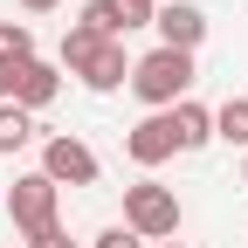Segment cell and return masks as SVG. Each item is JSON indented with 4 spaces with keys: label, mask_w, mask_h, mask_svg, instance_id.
Segmentation results:
<instances>
[{
    "label": "cell",
    "mask_w": 248,
    "mask_h": 248,
    "mask_svg": "<svg viewBox=\"0 0 248 248\" xmlns=\"http://www.w3.org/2000/svg\"><path fill=\"white\" fill-rule=\"evenodd\" d=\"M97 248H145V241H138L131 228H104V234H97Z\"/></svg>",
    "instance_id": "cell-15"
},
{
    "label": "cell",
    "mask_w": 248,
    "mask_h": 248,
    "mask_svg": "<svg viewBox=\"0 0 248 248\" xmlns=\"http://www.w3.org/2000/svg\"><path fill=\"white\" fill-rule=\"evenodd\" d=\"M214 138H221V145H241V152H248V97H228L221 110H214Z\"/></svg>",
    "instance_id": "cell-10"
},
{
    "label": "cell",
    "mask_w": 248,
    "mask_h": 248,
    "mask_svg": "<svg viewBox=\"0 0 248 248\" xmlns=\"http://www.w3.org/2000/svg\"><path fill=\"white\" fill-rule=\"evenodd\" d=\"M21 7H28V14H48V7H62V0H21Z\"/></svg>",
    "instance_id": "cell-18"
},
{
    "label": "cell",
    "mask_w": 248,
    "mask_h": 248,
    "mask_svg": "<svg viewBox=\"0 0 248 248\" xmlns=\"http://www.w3.org/2000/svg\"><path fill=\"white\" fill-rule=\"evenodd\" d=\"M172 131H179V152H200V145L214 138V110H207V104H193V97L172 104Z\"/></svg>",
    "instance_id": "cell-9"
},
{
    "label": "cell",
    "mask_w": 248,
    "mask_h": 248,
    "mask_svg": "<svg viewBox=\"0 0 248 248\" xmlns=\"http://www.w3.org/2000/svg\"><path fill=\"white\" fill-rule=\"evenodd\" d=\"M62 69L83 76V90H117V83H131V55H124V42L110 35H90V28H69L62 35Z\"/></svg>",
    "instance_id": "cell-1"
},
{
    "label": "cell",
    "mask_w": 248,
    "mask_h": 248,
    "mask_svg": "<svg viewBox=\"0 0 248 248\" xmlns=\"http://www.w3.org/2000/svg\"><path fill=\"white\" fill-rule=\"evenodd\" d=\"M124 7V35H131V28H152L159 21V0H117Z\"/></svg>",
    "instance_id": "cell-14"
},
{
    "label": "cell",
    "mask_w": 248,
    "mask_h": 248,
    "mask_svg": "<svg viewBox=\"0 0 248 248\" xmlns=\"http://www.w3.org/2000/svg\"><path fill=\"white\" fill-rule=\"evenodd\" d=\"M14 97V62H0V104Z\"/></svg>",
    "instance_id": "cell-17"
},
{
    "label": "cell",
    "mask_w": 248,
    "mask_h": 248,
    "mask_svg": "<svg viewBox=\"0 0 248 248\" xmlns=\"http://www.w3.org/2000/svg\"><path fill=\"white\" fill-rule=\"evenodd\" d=\"M193 83H200V69H193V55H179V48H152V55L131 62V97H138L145 110L186 104V90H193Z\"/></svg>",
    "instance_id": "cell-2"
},
{
    "label": "cell",
    "mask_w": 248,
    "mask_h": 248,
    "mask_svg": "<svg viewBox=\"0 0 248 248\" xmlns=\"http://www.w3.org/2000/svg\"><path fill=\"white\" fill-rule=\"evenodd\" d=\"M28 138H35V117H28L21 104H0V159H7V152H21Z\"/></svg>",
    "instance_id": "cell-11"
},
{
    "label": "cell",
    "mask_w": 248,
    "mask_h": 248,
    "mask_svg": "<svg viewBox=\"0 0 248 248\" xmlns=\"http://www.w3.org/2000/svg\"><path fill=\"white\" fill-rule=\"evenodd\" d=\"M7 221L35 241V234H48V228H62V186L48 179V172H21L14 186H7Z\"/></svg>",
    "instance_id": "cell-4"
},
{
    "label": "cell",
    "mask_w": 248,
    "mask_h": 248,
    "mask_svg": "<svg viewBox=\"0 0 248 248\" xmlns=\"http://www.w3.org/2000/svg\"><path fill=\"white\" fill-rule=\"evenodd\" d=\"M152 28H159V48H179V55H193L207 42V14L193 7V0H166Z\"/></svg>",
    "instance_id": "cell-7"
},
{
    "label": "cell",
    "mask_w": 248,
    "mask_h": 248,
    "mask_svg": "<svg viewBox=\"0 0 248 248\" xmlns=\"http://www.w3.org/2000/svg\"><path fill=\"white\" fill-rule=\"evenodd\" d=\"M152 248H186V241H152Z\"/></svg>",
    "instance_id": "cell-19"
},
{
    "label": "cell",
    "mask_w": 248,
    "mask_h": 248,
    "mask_svg": "<svg viewBox=\"0 0 248 248\" xmlns=\"http://www.w3.org/2000/svg\"><path fill=\"white\" fill-rule=\"evenodd\" d=\"M124 159L145 166V172H159L166 159H179V131H172V110H145L131 131H124Z\"/></svg>",
    "instance_id": "cell-5"
},
{
    "label": "cell",
    "mask_w": 248,
    "mask_h": 248,
    "mask_svg": "<svg viewBox=\"0 0 248 248\" xmlns=\"http://www.w3.org/2000/svg\"><path fill=\"white\" fill-rule=\"evenodd\" d=\"M76 28H90V35H110V42H124V7H117V0H90Z\"/></svg>",
    "instance_id": "cell-13"
},
{
    "label": "cell",
    "mask_w": 248,
    "mask_h": 248,
    "mask_svg": "<svg viewBox=\"0 0 248 248\" xmlns=\"http://www.w3.org/2000/svg\"><path fill=\"white\" fill-rule=\"evenodd\" d=\"M42 172H48L55 186H97V179H104V166H97V152H90L83 138H69V131L42 145Z\"/></svg>",
    "instance_id": "cell-6"
},
{
    "label": "cell",
    "mask_w": 248,
    "mask_h": 248,
    "mask_svg": "<svg viewBox=\"0 0 248 248\" xmlns=\"http://www.w3.org/2000/svg\"><path fill=\"white\" fill-rule=\"evenodd\" d=\"M241 186H248V159H241Z\"/></svg>",
    "instance_id": "cell-20"
},
{
    "label": "cell",
    "mask_w": 248,
    "mask_h": 248,
    "mask_svg": "<svg viewBox=\"0 0 248 248\" xmlns=\"http://www.w3.org/2000/svg\"><path fill=\"white\" fill-rule=\"evenodd\" d=\"M0 62H14V69L35 62V28L28 21H0Z\"/></svg>",
    "instance_id": "cell-12"
},
{
    "label": "cell",
    "mask_w": 248,
    "mask_h": 248,
    "mask_svg": "<svg viewBox=\"0 0 248 248\" xmlns=\"http://www.w3.org/2000/svg\"><path fill=\"white\" fill-rule=\"evenodd\" d=\"M28 248H76V241L62 234V228H48V234H35V241H28Z\"/></svg>",
    "instance_id": "cell-16"
},
{
    "label": "cell",
    "mask_w": 248,
    "mask_h": 248,
    "mask_svg": "<svg viewBox=\"0 0 248 248\" xmlns=\"http://www.w3.org/2000/svg\"><path fill=\"white\" fill-rule=\"evenodd\" d=\"M124 228H131L138 241H172L179 234V193L159 186V179L124 186Z\"/></svg>",
    "instance_id": "cell-3"
},
{
    "label": "cell",
    "mask_w": 248,
    "mask_h": 248,
    "mask_svg": "<svg viewBox=\"0 0 248 248\" xmlns=\"http://www.w3.org/2000/svg\"><path fill=\"white\" fill-rule=\"evenodd\" d=\"M55 97H62V76L48 69V62H21V69H14V97H7V104H21L28 117H35V110H48Z\"/></svg>",
    "instance_id": "cell-8"
}]
</instances>
